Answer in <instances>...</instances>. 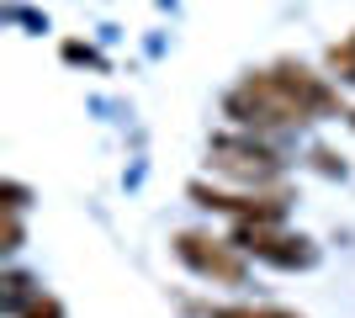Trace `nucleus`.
<instances>
[{"label":"nucleus","mask_w":355,"mask_h":318,"mask_svg":"<svg viewBox=\"0 0 355 318\" xmlns=\"http://www.w3.org/2000/svg\"><path fill=\"white\" fill-rule=\"evenodd\" d=\"M228 117L239 127H260V133H276V127H302V122L334 117L340 112V96L329 80H318L308 64H276V69H260V75H244L228 91Z\"/></svg>","instance_id":"obj_1"},{"label":"nucleus","mask_w":355,"mask_h":318,"mask_svg":"<svg viewBox=\"0 0 355 318\" xmlns=\"http://www.w3.org/2000/svg\"><path fill=\"white\" fill-rule=\"evenodd\" d=\"M234 244L244 255L276 265V271H308L313 260H318V244H313L308 233H286V228H276V223H239Z\"/></svg>","instance_id":"obj_2"},{"label":"nucleus","mask_w":355,"mask_h":318,"mask_svg":"<svg viewBox=\"0 0 355 318\" xmlns=\"http://www.w3.org/2000/svg\"><path fill=\"white\" fill-rule=\"evenodd\" d=\"M175 255L191 265L202 281H223V287H244V249L228 239H212V233H196V228H186V233H175Z\"/></svg>","instance_id":"obj_3"},{"label":"nucleus","mask_w":355,"mask_h":318,"mask_svg":"<svg viewBox=\"0 0 355 318\" xmlns=\"http://www.w3.org/2000/svg\"><path fill=\"white\" fill-rule=\"evenodd\" d=\"M212 170L260 191L266 181L282 175V154L266 149V143H250V138H218V143H212Z\"/></svg>","instance_id":"obj_4"},{"label":"nucleus","mask_w":355,"mask_h":318,"mask_svg":"<svg viewBox=\"0 0 355 318\" xmlns=\"http://www.w3.org/2000/svg\"><path fill=\"white\" fill-rule=\"evenodd\" d=\"M191 197H196V207L228 212L234 223H282L286 218V197L282 191H212V186L196 181Z\"/></svg>","instance_id":"obj_5"},{"label":"nucleus","mask_w":355,"mask_h":318,"mask_svg":"<svg viewBox=\"0 0 355 318\" xmlns=\"http://www.w3.org/2000/svg\"><path fill=\"white\" fill-rule=\"evenodd\" d=\"M11 318H64V303L53 297V292H32V297L16 308Z\"/></svg>","instance_id":"obj_6"},{"label":"nucleus","mask_w":355,"mask_h":318,"mask_svg":"<svg viewBox=\"0 0 355 318\" xmlns=\"http://www.w3.org/2000/svg\"><path fill=\"white\" fill-rule=\"evenodd\" d=\"M207 318H302V313H292V308H250V303H239V308H207Z\"/></svg>","instance_id":"obj_7"},{"label":"nucleus","mask_w":355,"mask_h":318,"mask_svg":"<svg viewBox=\"0 0 355 318\" xmlns=\"http://www.w3.org/2000/svg\"><path fill=\"white\" fill-rule=\"evenodd\" d=\"M329 64H334V75H340V80H355V32H350V43L329 48Z\"/></svg>","instance_id":"obj_8"},{"label":"nucleus","mask_w":355,"mask_h":318,"mask_svg":"<svg viewBox=\"0 0 355 318\" xmlns=\"http://www.w3.org/2000/svg\"><path fill=\"white\" fill-rule=\"evenodd\" d=\"M350 127H355V112H350Z\"/></svg>","instance_id":"obj_9"}]
</instances>
